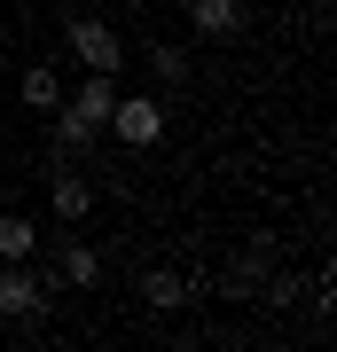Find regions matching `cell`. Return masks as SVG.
Returning <instances> with one entry per match:
<instances>
[{"instance_id":"cell-1","label":"cell","mask_w":337,"mask_h":352,"mask_svg":"<svg viewBox=\"0 0 337 352\" xmlns=\"http://www.w3.org/2000/svg\"><path fill=\"white\" fill-rule=\"evenodd\" d=\"M110 133L125 141V149H150V141L165 133V102L157 94H118L110 102Z\"/></svg>"},{"instance_id":"cell-2","label":"cell","mask_w":337,"mask_h":352,"mask_svg":"<svg viewBox=\"0 0 337 352\" xmlns=\"http://www.w3.org/2000/svg\"><path fill=\"white\" fill-rule=\"evenodd\" d=\"M0 314H8V321L48 314V282L32 274V258H0Z\"/></svg>"},{"instance_id":"cell-3","label":"cell","mask_w":337,"mask_h":352,"mask_svg":"<svg viewBox=\"0 0 337 352\" xmlns=\"http://www.w3.org/2000/svg\"><path fill=\"white\" fill-rule=\"evenodd\" d=\"M71 55H79L87 71H110V78L125 71V39L102 24V16H79V24H71Z\"/></svg>"},{"instance_id":"cell-4","label":"cell","mask_w":337,"mask_h":352,"mask_svg":"<svg viewBox=\"0 0 337 352\" xmlns=\"http://www.w3.org/2000/svg\"><path fill=\"white\" fill-rule=\"evenodd\" d=\"M110 102H118L110 71H87V87H79V94H63V118H79L87 133H102V126H110Z\"/></svg>"},{"instance_id":"cell-5","label":"cell","mask_w":337,"mask_h":352,"mask_svg":"<svg viewBox=\"0 0 337 352\" xmlns=\"http://www.w3.org/2000/svg\"><path fill=\"white\" fill-rule=\"evenodd\" d=\"M188 24H196L204 39H236V32H243V0H196Z\"/></svg>"},{"instance_id":"cell-6","label":"cell","mask_w":337,"mask_h":352,"mask_svg":"<svg viewBox=\"0 0 337 352\" xmlns=\"http://www.w3.org/2000/svg\"><path fill=\"white\" fill-rule=\"evenodd\" d=\"M220 289H227V298H259V289H267V243H259V251H243L236 266H227Z\"/></svg>"},{"instance_id":"cell-7","label":"cell","mask_w":337,"mask_h":352,"mask_svg":"<svg viewBox=\"0 0 337 352\" xmlns=\"http://www.w3.org/2000/svg\"><path fill=\"white\" fill-rule=\"evenodd\" d=\"M55 219H87L94 212V180H79V173H55Z\"/></svg>"},{"instance_id":"cell-8","label":"cell","mask_w":337,"mask_h":352,"mask_svg":"<svg viewBox=\"0 0 337 352\" xmlns=\"http://www.w3.org/2000/svg\"><path fill=\"white\" fill-rule=\"evenodd\" d=\"M0 258H39V227L24 212H0Z\"/></svg>"},{"instance_id":"cell-9","label":"cell","mask_w":337,"mask_h":352,"mask_svg":"<svg viewBox=\"0 0 337 352\" xmlns=\"http://www.w3.org/2000/svg\"><path fill=\"white\" fill-rule=\"evenodd\" d=\"M16 94H24V102H32V110H63V78H55L48 63H32L24 78H16Z\"/></svg>"},{"instance_id":"cell-10","label":"cell","mask_w":337,"mask_h":352,"mask_svg":"<svg viewBox=\"0 0 337 352\" xmlns=\"http://www.w3.org/2000/svg\"><path fill=\"white\" fill-rule=\"evenodd\" d=\"M55 266H63V282H71V289H94V282H102V258L87 251V243H63Z\"/></svg>"},{"instance_id":"cell-11","label":"cell","mask_w":337,"mask_h":352,"mask_svg":"<svg viewBox=\"0 0 337 352\" xmlns=\"http://www.w3.org/2000/svg\"><path fill=\"white\" fill-rule=\"evenodd\" d=\"M141 298H150L157 314H181V305H188V282H181V274H150V282H141Z\"/></svg>"},{"instance_id":"cell-12","label":"cell","mask_w":337,"mask_h":352,"mask_svg":"<svg viewBox=\"0 0 337 352\" xmlns=\"http://www.w3.org/2000/svg\"><path fill=\"white\" fill-rule=\"evenodd\" d=\"M150 71L165 78V87H181V78H188V55L181 47H150Z\"/></svg>"},{"instance_id":"cell-13","label":"cell","mask_w":337,"mask_h":352,"mask_svg":"<svg viewBox=\"0 0 337 352\" xmlns=\"http://www.w3.org/2000/svg\"><path fill=\"white\" fill-rule=\"evenodd\" d=\"M87 141H94V133L79 126V118H63V110H55V149H63V157H79V149H87Z\"/></svg>"}]
</instances>
